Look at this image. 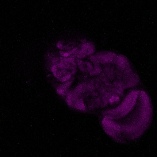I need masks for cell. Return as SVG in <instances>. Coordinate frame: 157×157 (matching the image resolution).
Returning a JSON list of instances; mask_svg holds the SVG:
<instances>
[{
	"label": "cell",
	"mask_w": 157,
	"mask_h": 157,
	"mask_svg": "<svg viewBox=\"0 0 157 157\" xmlns=\"http://www.w3.org/2000/svg\"><path fill=\"white\" fill-rule=\"evenodd\" d=\"M137 90L130 93L120 105L116 108L106 112V115H114L120 114L123 116L129 112L135 105L139 94Z\"/></svg>",
	"instance_id": "1"
},
{
	"label": "cell",
	"mask_w": 157,
	"mask_h": 157,
	"mask_svg": "<svg viewBox=\"0 0 157 157\" xmlns=\"http://www.w3.org/2000/svg\"><path fill=\"white\" fill-rule=\"evenodd\" d=\"M95 56L100 63L108 65L115 63L117 55L111 52L105 51L100 52Z\"/></svg>",
	"instance_id": "2"
},
{
	"label": "cell",
	"mask_w": 157,
	"mask_h": 157,
	"mask_svg": "<svg viewBox=\"0 0 157 157\" xmlns=\"http://www.w3.org/2000/svg\"><path fill=\"white\" fill-rule=\"evenodd\" d=\"M115 64L117 67L122 70H125L130 68V64L128 59L122 55H117Z\"/></svg>",
	"instance_id": "3"
}]
</instances>
